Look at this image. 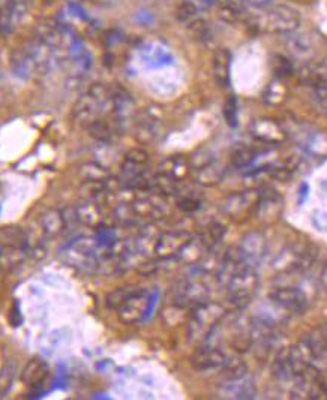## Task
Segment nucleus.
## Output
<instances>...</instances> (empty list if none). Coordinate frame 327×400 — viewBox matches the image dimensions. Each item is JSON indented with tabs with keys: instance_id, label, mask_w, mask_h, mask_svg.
<instances>
[{
	"instance_id": "f257e3e1",
	"label": "nucleus",
	"mask_w": 327,
	"mask_h": 400,
	"mask_svg": "<svg viewBox=\"0 0 327 400\" xmlns=\"http://www.w3.org/2000/svg\"><path fill=\"white\" fill-rule=\"evenodd\" d=\"M54 51L40 40L23 45L12 53L11 63L16 74L23 78H38L52 68Z\"/></svg>"
},
{
	"instance_id": "f03ea898",
	"label": "nucleus",
	"mask_w": 327,
	"mask_h": 400,
	"mask_svg": "<svg viewBox=\"0 0 327 400\" xmlns=\"http://www.w3.org/2000/svg\"><path fill=\"white\" fill-rule=\"evenodd\" d=\"M224 284L228 289L230 301H232L236 308L242 309L246 308L252 301V298L256 297L260 281L254 267L239 264L236 269H233L227 274Z\"/></svg>"
},
{
	"instance_id": "7ed1b4c3",
	"label": "nucleus",
	"mask_w": 327,
	"mask_h": 400,
	"mask_svg": "<svg viewBox=\"0 0 327 400\" xmlns=\"http://www.w3.org/2000/svg\"><path fill=\"white\" fill-rule=\"evenodd\" d=\"M225 309L218 303L206 301L191 310L188 320V336L192 342H206L225 318Z\"/></svg>"
},
{
	"instance_id": "20e7f679",
	"label": "nucleus",
	"mask_w": 327,
	"mask_h": 400,
	"mask_svg": "<svg viewBox=\"0 0 327 400\" xmlns=\"http://www.w3.org/2000/svg\"><path fill=\"white\" fill-rule=\"evenodd\" d=\"M299 11L288 5H275L260 14L252 26L260 32L272 35H290L300 28Z\"/></svg>"
},
{
	"instance_id": "39448f33",
	"label": "nucleus",
	"mask_w": 327,
	"mask_h": 400,
	"mask_svg": "<svg viewBox=\"0 0 327 400\" xmlns=\"http://www.w3.org/2000/svg\"><path fill=\"white\" fill-rule=\"evenodd\" d=\"M316 356L312 348L304 341H300L297 345L290 346L284 349L283 353L278 356L273 372L280 378L290 380V378H300L308 369L311 361Z\"/></svg>"
},
{
	"instance_id": "423d86ee",
	"label": "nucleus",
	"mask_w": 327,
	"mask_h": 400,
	"mask_svg": "<svg viewBox=\"0 0 327 400\" xmlns=\"http://www.w3.org/2000/svg\"><path fill=\"white\" fill-rule=\"evenodd\" d=\"M210 286L201 276H191L176 288V303L186 309H194L209 301Z\"/></svg>"
},
{
	"instance_id": "0eeeda50",
	"label": "nucleus",
	"mask_w": 327,
	"mask_h": 400,
	"mask_svg": "<svg viewBox=\"0 0 327 400\" xmlns=\"http://www.w3.org/2000/svg\"><path fill=\"white\" fill-rule=\"evenodd\" d=\"M150 308V296L148 291L134 288L126 298L117 306V317L124 324L132 325L144 320Z\"/></svg>"
},
{
	"instance_id": "6e6552de",
	"label": "nucleus",
	"mask_w": 327,
	"mask_h": 400,
	"mask_svg": "<svg viewBox=\"0 0 327 400\" xmlns=\"http://www.w3.org/2000/svg\"><path fill=\"white\" fill-rule=\"evenodd\" d=\"M252 138L266 145H280L287 141V132L283 125L270 117H258L249 125Z\"/></svg>"
},
{
	"instance_id": "1a4fd4ad",
	"label": "nucleus",
	"mask_w": 327,
	"mask_h": 400,
	"mask_svg": "<svg viewBox=\"0 0 327 400\" xmlns=\"http://www.w3.org/2000/svg\"><path fill=\"white\" fill-rule=\"evenodd\" d=\"M260 198L258 190H245L230 195L224 202V213L232 219H244V217L256 213Z\"/></svg>"
},
{
	"instance_id": "9d476101",
	"label": "nucleus",
	"mask_w": 327,
	"mask_h": 400,
	"mask_svg": "<svg viewBox=\"0 0 327 400\" xmlns=\"http://www.w3.org/2000/svg\"><path fill=\"white\" fill-rule=\"evenodd\" d=\"M270 300L290 313H304L308 308L305 293L295 286H280L270 291Z\"/></svg>"
},
{
	"instance_id": "9b49d317",
	"label": "nucleus",
	"mask_w": 327,
	"mask_h": 400,
	"mask_svg": "<svg viewBox=\"0 0 327 400\" xmlns=\"http://www.w3.org/2000/svg\"><path fill=\"white\" fill-rule=\"evenodd\" d=\"M192 236L186 231H168L164 234H160L156 238L155 243V255L160 257L161 260H168L177 257L180 250L184 249L189 241Z\"/></svg>"
},
{
	"instance_id": "f8f14e48",
	"label": "nucleus",
	"mask_w": 327,
	"mask_h": 400,
	"mask_svg": "<svg viewBox=\"0 0 327 400\" xmlns=\"http://www.w3.org/2000/svg\"><path fill=\"white\" fill-rule=\"evenodd\" d=\"M300 81L316 90L319 99L327 95V57L307 65L300 71Z\"/></svg>"
},
{
	"instance_id": "ddd939ff",
	"label": "nucleus",
	"mask_w": 327,
	"mask_h": 400,
	"mask_svg": "<svg viewBox=\"0 0 327 400\" xmlns=\"http://www.w3.org/2000/svg\"><path fill=\"white\" fill-rule=\"evenodd\" d=\"M225 361H227L225 354L220 348L213 346V345L200 348L191 358L192 368L200 372H210V370L221 369Z\"/></svg>"
},
{
	"instance_id": "4468645a",
	"label": "nucleus",
	"mask_w": 327,
	"mask_h": 400,
	"mask_svg": "<svg viewBox=\"0 0 327 400\" xmlns=\"http://www.w3.org/2000/svg\"><path fill=\"white\" fill-rule=\"evenodd\" d=\"M283 209V200L275 190L260 192L256 214L263 224H272L278 221Z\"/></svg>"
},
{
	"instance_id": "2eb2a0df",
	"label": "nucleus",
	"mask_w": 327,
	"mask_h": 400,
	"mask_svg": "<svg viewBox=\"0 0 327 400\" xmlns=\"http://www.w3.org/2000/svg\"><path fill=\"white\" fill-rule=\"evenodd\" d=\"M30 258V253L24 245H0V272H14Z\"/></svg>"
},
{
	"instance_id": "dca6fc26",
	"label": "nucleus",
	"mask_w": 327,
	"mask_h": 400,
	"mask_svg": "<svg viewBox=\"0 0 327 400\" xmlns=\"http://www.w3.org/2000/svg\"><path fill=\"white\" fill-rule=\"evenodd\" d=\"M237 252L242 261H244L246 265L254 267V264H257L264 255L266 240L258 233H251L242 240Z\"/></svg>"
},
{
	"instance_id": "f3484780",
	"label": "nucleus",
	"mask_w": 327,
	"mask_h": 400,
	"mask_svg": "<svg viewBox=\"0 0 327 400\" xmlns=\"http://www.w3.org/2000/svg\"><path fill=\"white\" fill-rule=\"evenodd\" d=\"M76 213L80 225L95 229H98L100 226L104 225L105 214L102 210V205L96 200H84L83 204L76 207Z\"/></svg>"
},
{
	"instance_id": "a211bd4d",
	"label": "nucleus",
	"mask_w": 327,
	"mask_h": 400,
	"mask_svg": "<svg viewBox=\"0 0 327 400\" xmlns=\"http://www.w3.org/2000/svg\"><path fill=\"white\" fill-rule=\"evenodd\" d=\"M293 399H327V384L304 373L292 392Z\"/></svg>"
},
{
	"instance_id": "6ab92c4d",
	"label": "nucleus",
	"mask_w": 327,
	"mask_h": 400,
	"mask_svg": "<svg viewBox=\"0 0 327 400\" xmlns=\"http://www.w3.org/2000/svg\"><path fill=\"white\" fill-rule=\"evenodd\" d=\"M40 228L44 238H54L60 233H64L66 226L62 210H56V209L45 210L40 216Z\"/></svg>"
},
{
	"instance_id": "aec40b11",
	"label": "nucleus",
	"mask_w": 327,
	"mask_h": 400,
	"mask_svg": "<svg viewBox=\"0 0 327 400\" xmlns=\"http://www.w3.org/2000/svg\"><path fill=\"white\" fill-rule=\"evenodd\" d=\"M191 169V161L184 156H170L160 165V173L177 181V183L189 176Z\"/></svg>"
},
{
	"instance_id": "412c9836",
	"label": "nucleus",
	"mask_w": 327,
	"mask_h": 400,
	"mask_svg": "<svg viewBox=\"0 0 327 400\" xmlns=\"http://www.w3.org/2000/svg\"><path fill=\"white\" fill-rule=\"evenodd\" d=\"M48 372H50V369H48V365L42 358H32L21 370V381L29 387L41 385L47 380Z\"/></svg>"
},
{
	"instance_id": "4be33fe9",
	"label": "nucleus",
	"mask_w": 327,
	"mask_h": 400,
	"mask_svg": "<svg viewBox=\"0 0 327 400\" xmlns=\"http://www.w3.org/2000/svg\"><path fill=\"white\" fill-rule=\"evenodd\" d=\"M213 77L221 87H227L230 84V69H232V54L225 48H218L213 54Z\"/></svg>"
},
{
	"instance_id": "5701e85b",
	"label": "nucleus",
	"mask_w": 327,
	"mask_h": 400,
	"mask_svg": "<svg viewBox=\"0 0 327 400\" xmlns=\"http://www.w3.org/2000/svg\"><path fill=\"white\" fill-rule=\"evenodd\" d=\"M160 133V119L150 111L144 113L141 119L137 120L136 123V138L140 143L149 144L158 138Z\"/></svg>"
},
{
	"instance_id": "b1692460",
	"label": "nucleus",
	"mask_w": 327,
	"mask_h": 400,
	"mask_svg": "<svg viewBox=\"0 0 327 400\" xmlns=\"http://www.w3.org/2000/svg\"><path fill=\"white\" fill-rule=\"evenodd\" d=\"M86 129L93 140L104 143V144L112 143L117 137V132H119L117 126L113 123V120L107 119V117H100V119L93 120L90 125L86 126Z\"/></svg>"
},
{
	"instance_id": "393cba45",
	"label": "nucleus",
	"mask_w": 327,
	"mask_h": 400,
	"mask_svg": "<svg viewBox=\"0 0 327 400\" xmlns=\"http://www.w3.org/2000/svg\"><path fill=\"white\" fill-rule=\"evenodd\" d=\"M224 394L232 399H252L257 394L256 384L246 375L237 380L227 381L224 387Z\"/></svg>"
},
{
	"instance_id": "a878e982",
	"label": "nucleus",
	"mask_w": 327,
	"mask_h": 400,
	"mask_svg": "<svg viewBox=\"0 0 327 400\" xmlns=\"http://www.w3.org/2000/svg\"><path fill=\"white\" fill-rule=\"evenodd\" d=\"M209 249L210 248L204 243V241L201 240V237H198V238L192 237L189 243L180 250L177 258L182 262H185V264H198L206 257H208Z\"/></svg>"
},
{
	"instance_id": "bb28decb",
	"label": "nucleus",
	"mask_w": 327,
	"mask_h": 400,
	"mask_svg": "<svg viewBox=\"0 0 327 400\" xmlns=\"http://www.w3.org/2000/svg\"><path fill=\"white\" fill-rule=\"evenodd\" d=\"M196 169H197L196 174L197 181L203 186H215L220 183L224 177V168L213 159Z\"/></svg>"
},
{
	"instance_id": "cd10ccee",
	"label": "nucleus",
	"mask_w": 327,
	"mask_h": 400,
	"mask_svg": "<svg viewBox=\"0 0 327 400\" xmlns=\"http://www.w3.org/2000/svg\"><path fill=\"white\" fill-rule=\"evenodd\" d=\"M285 96H287V89H285L284 84L281 83V80H273L269 84V86L264 89L263 101L268 105L276 107V105H280V104L284 102Z\"/></svg>"
},
{
	"instance_id": "c85d7f7f",
	"label": "nucleus",
	"mask_w": 327,
	"mask_h": 400,
	"mask_svg": "<svg viewBox=\"0 0 327 400\" xmlns=\"http://www.w3.org/2000/svg\"><path fill=\"white\" fill-rule=\"evenodd\" d=\"M221 370H222L225 380L232 381V380L245 377V375L248 373V366L244 360H240L239 357H233V358H227Z\"/></svg>"
},
{
	"instance_id": "c756f323",
	"label": "nucleus",
	"mask_w": 327,
	"mask_h": 400,
	"mask_svg": "<svg viewBox=\"0 0 327 400\" xmlns=\"http://www.w3.org/2000/svg\"><path fill=\"white\" fill-rule=\"evenodd\" d=\"M80 176L84 178V181H104L112 177L107 168L96 162L83 164L80 166Z\"/></svg>"
},
{
	"instance_id": "7c9ffc66",
	"label": "nucleus",
	"mask_w": 327,
	"mask_h": 400,
	"mask_svg": "<svg viewBox=\"0 0 327 400\" xmlns=\"http://www.w3.org/2000/svg\"><path fill=\"white\" fill-rule=\"evenodd\" d=\"M305 373H309L311 377L327 384V349H323L314 356L309 369Z\"/></svg>"
},
{
	"instance_id": "2f4dec72",
	"label": "nucleus",
	"mask_w": 327,
	"mask_h": 400,
	"mask_svg": "<svg viewBox=\"0 0 327 400\" xmlns=\"http://www.w3.org/2000/svg\"><path fill=\"white\" fill-rule=\"evenodd\" d=\"M305 342L312 348L316 354L323 349H327V322L319 325L317 329H314L305 337Z\"/></svg>"
},
{
	"instance_id": "473e14b6",
	"label": "nucleus",
	"mask_w": 327,
	"mask_h": 400,
	"mask_svg": "<svg viewBox=\"0 0 327 400\" xmlns=\"http://www.w3.org/2000/svg\"><path fill=\"white\" fill-rule=\"evenodd\" d=\"M256 157H257V153L254 152L251 147L242 145V147L234 149V152L232 153V164L236 168H245V166H249Z\"/></svg>"
},
{
	"instance_id": "72a5a7b5",
	"label": "nucleus",
	"mask_w": 327,
	"mask_h": 400,
	"mask_svg": "<svg viewBox=\"0 0 327 400\" xmlns=\"http://www.w3.org/2000/svg\"><path fill=\"white\" fill-rule=\"evenodd\" d=\"M188 310H189V309H186V308H184V306L177 305V303H174L173 306H170V308H167V309L164 310L162 318H164V321H165L167 324H174V325H176V324H182L185 320H189V315H191V313H188Z\"/></svg>"
},
{
	"instance_id": "f704fd0d",
	"label": "nucleus",
	"mask_w": 327,
	"mask_h": 400,
	"mask_svg": "<svg viewBox=\"0 0 327 400\" xmlns=\"http://www.w3.org/2000/svg\"><path fill=\"white\" fill-rule=\"evenodd\" d=\"M176 17L182 24H185L186 28L189 26L191 23H194L197 18H200L197 6L191 4V2H184L182 5H179V8L176 11Z\"/></svg>"
},
{
	"instance_id": "c9c22d12",
	"label": "nucleus",
	"mask_w": 327,
	"mask_h": 400,
	"mask_svg": "<svg viewBox=\"0 0 327 400\" xmlns=\"http://www.w3.org/2000/svg\"><path fill=\"white\" fill-rule=\"evenodd\" d=\"M188 29L194 35V38L201 41V42H208L210 40V36H212V30L209 28V24L206 23L201 17L197 18L194 23H191Z\"/></svg>"
},
{
	"instance_id": "e433bc0d",
	"label": "nucleus",
	"mask_w": 327,
	"mask_h": 400,
	"mask_svg": "<svg viewBox=\"0 0 327 400\" xmlns=\"http://www.w3.org/2000/svg\"><path fill=\"white\" fill-rule=\"evenodd\" d=\"M200 237H201V240L204 241L206 245H208L209 248H212L216 243H220V241L222 240L224 228L220 224H212V225L208 226V229H206V233L201 234Z\"/></svg>"
},
{
	"instance_id": "4c0bfd02",
	"label": "nucleus",
	"mask_w": 327,
	"mask_h": 400,
	"mask_svg": "<svg viewBox=\"0 0 327 400\" xmlns=\"http://www.w3.org/2000/svg\"><path fill=\"white\" fill-rule=\"evenodd\" d=\"M149 159H150L149 153L143 149H131L125 156V162L140 166H148Z\"/></svg>"
},
{
	"instance_id": "58836bf2",
	"label": "nucleus",
	"mask_w": 327,
	"mask_h": 400,
	"mask_svg": "<svg viewBox=\"0 0 327 400\" xmlns=\"http://www.w3.org/2000/svg\"><path fill=\"white\" fill-rule=\"evenodd\" d=\"M273 69L276 72V75L280 77V78H284V77H290L293 74V65L292 62L287 57H283V56H276L275 60H273Z\"/></svg>"
},
{
	"instance_id": "ea45409f",
	"label": "nucleus",
	"mask_w": 327,
	"mask_h": 400,
	"mask_svg": "<svg viewBox=\"0 0 327 400\" xmlns=\"http://www.w3.org/2000/svg\"><path fill=\"white\" fill-rule=\"evenodd\" d=\"M14 366H4L0 368V396H4L12 385V381H14Z\"/></svg>"
},
{
	"instance_id": "a19ab883",
	"label": "nucleus",
	"mask_w": 327,
	"mask_h": 400,
	"mask_svg": "<svg viewBox=\"0 0 327 400\" xmlns=\"http://www.w3.org/2000/svg\"><path fill=\"white\" fill-rule=\"evenodd\" d=\"M242 2H244V5H246L252 11L260 12V14H263V12H266V11H269L270 8H273L276 5L275 0H242Z\"/></svg>"
},
{
	"instance_id": "79ce46f5",
	"label": "nucleus",
	"mask_w": 327,
	"mask_h": 400,
	"mask_svg": "<svg viewBox=\"0 0 327 400\" xmlns=\"http://www.w3.org/2000/svg\"><path fill=\"white\" fill-rule=\"evenodd\" d=\"M224 116L227 123L230 126H236L237 123V107H236V101L234 98H230L225 105H224Z\"/></svg>"
},
{
	"instance_id": "37998d69",
	"label": "nucleus",
	"mask_w": 327,
	"mask_h": 400,
	"mask_svg": "<svg viewBox=\"0 0 327 400\" xmlns=\"http://www.w3.org/2000/svg\"><path fill=\"white\" fill-rule=\"evenodd\" d=\"M312 225L316 226L319 231L327 233V212H321V213L314 214Z\"/></svg>"
},
{
	"instance_id": "c03bdc74",
	"label": "nucleus",
	"mask_w": 327,
	"mask_h": 400,
	"mask_svg": "<svg viewBox=\"0 0 327 400\" xmlns=\"http://www.w3.org/2000/svg\"><path fill=\"white\" fill-rule=\"evenodd\" d=\"M179 207L185 212H196L200 207V201L196 198H184L179 201Z\"/></svg>"
},
{
	"instance_id": "a18cd8bd",
	"label": "nucleus",
	"mask_w": 327,
	"mask_h": 400,
	"mask_svg": "<svg viewBox=\"0 0 327 400\" xmlns=\"http://www.w3.org/2000/svg\"><path fill=\"white\" fill-rule=\"evenodd\" d=\"M4 29H8V23H6V12L4 8H0V32Z\"/></svg>"
},
{
	"instance_id": "49530a36",
	"label": "nucleus",
	"mask_w": 327,
	"mask_h": 400,
	"mask_svg": "<svg viewBox=\"0 0 327 400\" xmlns=\"http://www.w3.org/2000/svg\"><path fill=\"white\" fill-rule=\"evenodd\" d=\"M320 281H321V285H323V288H324V291H326V294H327V267L321 272Z\"/></svg>"
},
{
	"instance_id": "de8ad7c7",
	"label": "nucleus",
	"mask_w": 327,
	"mask_h": 400,
	"mask_svg": "<svg viewBox=\"0 0 327 400\" xmlns=\"http://www.w3.org/2000/svg\"><path fill=\"white\" fill-rule=\"evenodd\" d=\"M320 102H321V105H323L324 110L327 111V95L324 96V98H321V99H320Z\"/></svg>"
},
{
	"instance_id": "09e8293b",
	"label": "nucleus",
	"mask_w": 327,
	"mask_h": 400,
	"mask_svg": "<svg viewBox=\"0 0 327 400\" xmlns=\"http://www.w3.org/2000/svg\"><path fill=\"white\" fill-rule=\"evenodd\" d=\"M323 188L327 190V180H324V181H323Z\"/></svg>"
}]
</instances>
